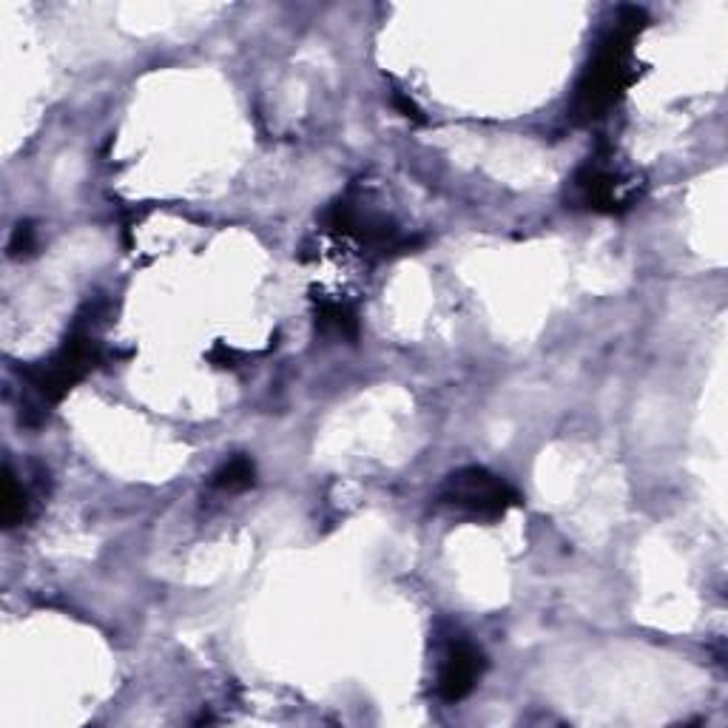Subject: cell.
Wrapping results in <instances>:
<instances>
[{
	"label": "cell",
	"instance_id": "1",
	"mask_svg": "<svg viewBox=\"0 0 728 728\" xmlns=\"http://www.w3.org/2000/svg\"><path fill=\"white\" fill-rule=\"evenodd\" d=\"M640 26H644V12L640 9H623L621 21L609 32L606 41L601 43L592 66L583 74V83L578 85V112L583 117H598L626 89V83H629L632 41L640 32Z\"/></svg>",
	"mask_w": 728,
	"mask_h": 728
},
{
	"label": "cell",
	"instance_id": "2",
	"mask_svg": "<svg viewBox=\"0 0 728 728\" xmlns=\"http://www.w3.org/2000/svg\"><path fill=\"white\" fill-rule=\"evenodd\" d=\"M439 498L444 507L482 518H498L518 504L516 489L482 467H464L459 473L447 475L444 487L439 489Z\"/></svg>",
	"mask_w": 728,
	"mask_h": 728
},
{
	"label": "cell",
	"instance_id": "3",
	"mask_svg": "<svg viewBox=\"0 0 728 728\" xmlns=\"http://www.w3.org/2000/svg\"><path fill=\"white\" fill-rule=\"evenodd\" d=\"M484 672V655L470 644L467 637H453L441 655L439 666V694L455 703L467 697Z\"/></svg>",
	"mask_w": 728,
	"mask_h": 728
},
{
	"label": "cell",
	"instance_id": "4",
	"mask_svg": "<svg viewBox=\"0 0 728 728\" xmlns=\"http://www.w3.org/2000/svg\"><path fill=\"white\" fill-rule=\"evenodd\" d=\"M575 188L583 206L594 208V211H615L617 206V183L609 171L589 165L575 177Z\"/></svg>",
	"mask_w": 728,
	"mask_h": 728
},
{
	"label": "cell",
	"instance_id": "5",
	"mask_svg": "<svg viewBox=\"0 0 728 728\" xmlns=\"http://www.w3.org/2000/svg\"><path fill=\"white\" fill-rule=\"evenodd\" d=\"M254 484V464L245 455L226 461L217 473H213V487L220 489H245Z\"/></svg>",
	"mask_w": 728,
	"mask_h": 728
},
{
	"label": "cell",
	"instance_id": "6",
	"mask_svg": "<svg viewBox=\"0 0 728 728\" xmlns=\"http://www.w3.org/2000/svg\"><path fill=\"white\" fill-rule=\"evenodd\" d=\"M26 509H28L26 489L18 484V478H14L12 473H7V495H3V523H7V527H14L18 521H23Z\"/></svg>",
	"mask_w": 728,
	"mask_h": 728
},
{
	"label": "cell",
	"instance_id": "7",
	"mask_svg": "<svg viewBox=\"0 0 728 728\" xmlns=\"http://www.w3.org/2000/svg\"><path fill=\"white\" fill-rule=\"evenodd\" d=\"M32 247H35V228L28 226H18L14 228V234H12V242H9V254L12 256H23V254H28V251H32Z\"/></svg>",
	"mask_w": 728,
	"mask_h": 728
}]
</instances>
